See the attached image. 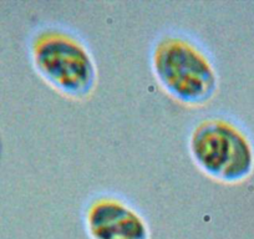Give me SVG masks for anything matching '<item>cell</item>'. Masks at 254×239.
<instances>
[{
	"mask_svg": "<svg viewBox=\"0 0 254 239\" xmlns=\"http://www.w3.org/2000/svg\"><path fill=\"white\" fill-rule=\"evenodd\" d=\"M152 65L158 82L182 104L199 106L216 94L217 76L211 61L186 39H161L153 51Z\"/></svg>",
	"mask_w": 254,
	"mask_h": 239,
	"instance_id": "1",
	"label": "cell"
},
{
	"mask_svg": "<svg viewBox=\"0 0 254 239\" xmlns=\"http://www.w3.org/2000/svg\"><path fill=\"white\" fill-rule=\"evenodd\" d=\"M33 59L43 79L66 97L82 100L96 86L97 72L91 55L69 34L43 31L34 43Z\"/></svg>",
	"mask_w": 254,
	"mask_h": 239,
	"instance_id": "2",
	"label": "cell"
},
{
	"mask_svg": "<svg viewBox=\"0 0 254 239\" xmlns=\"http://www.w3.org/2000/svg\"><path fill=\"white\" fill-rule=\"evenodd\" d=\"M196 165L209 177L237 183L251 175L254 155L248 138L232 123L208 120L196 127L190 141Z\"/></svg>",
	"mask_w": 254,
	"mask_h": 239,
	"instance_id": "3",
	"label": "cell"
},
{
	"mask_svg": "<svg viewBox=\"0 0 254 239\" xmlns=\"http://www.w3.org/2000/svg\"><path fill=\"white\" fill-rule=\"evenodd\" d=\"M86 224L92 239H148L142 217L115 198L95 201L87 211Z\"/></svg>",
	"mask_w": 254,
	"mask_h": 239,
	"instance_id": "4",
	"label": "cell"
}]
</instances>
